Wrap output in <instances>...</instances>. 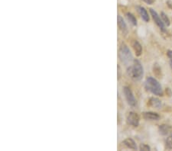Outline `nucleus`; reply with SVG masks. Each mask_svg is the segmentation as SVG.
<instances>
[{
  "label": "nucleus",
  "instance_id": "nucleus-1",
  "mask_svg": "<svg viewBox=\"0 0 172 151\" xmlns=\"http://www.w3.org/2000/svg\"><path fill=\"white\" fill-rule=\"evenodd\" d=\"M127 73L129 77L135 81L141 80L144 75V69L139 60H134L132 66L128 68Z\"/></svg>",
  "mask_w": 172,
  "mask_h": 151
},
{
  "label": "nucleus",
  "instance_id": "nucleus-2",
  "mask_svg": "<svg viewBox=\"0 0 172 151\" xmlns=\"http://www.w3.org/2000/svg\"><path fill=\"white\" fill-rule=\"evenodd\" d=\"M145 86L146 89L152 92V94L155 95V96H163V90L161 84L158 82L157 80H155L153 77H148L145 82Z\"/></svg>",
  "mask_w": 172,
  "mask_h": 151
},
{
  "label": "nucleus",
  "instance_id": "nucleus-3",
  "mask_svg": "<svg viewBox=\"0 0 172 151\" xmlns=\"http://www.w3.org/2000/svg\"><path fill=\"white\" fill-rule=\"evenodd\" d=\"M119 57L122 63L125 64V65H129V63L132 61L133 57L132 55L131 51L125 44H122L119 47Z\"/></svg>",
  "mask_w": 172,
  "mask_h": 151
},
{
  "label": "nucleus",
  "instance_id": "nucleus-4",
  "mask_svg": "<svg viewBox=\"0 0 172 151\" xmlns=\"http://www.w3.org/2000/svg\"><path fill=\"white\" fill-rule=\"evenodd\" d=\"M123 93H124V96H125V98L126 99V101H127L128 104L130 106H135L136 100H135V97L133 96V93L132 92V90L130 89V88L128 87V86L123 87Z\"/></svg>",
  "mask_w": 172,
  "mask_h": 151
},
{
  "label": "nucleus",
  "instance_id": "nucleus-5",
  "mask_svg": "<svg viewBox=\"0 0 172 151\" xmlns=\"http://www.w3.org/2000/svg\"><path fill=\"white\" fill-rule=\"evenodd\" d=\"M149 11L150 13H151V15H152V19H153L154 21L155 22L156 25H158V28H159L162 31H165V25H164V23L163 22L162 18H161V17L158 15V13L156 12L154 10V9H152V8H150Z\"/></svg>",
  "mask_w": 172,
  "mask_h": 151
},
{
  "label": "nucleus",
  "instance_id": "nucleus-6",
  "mask_svg": "<svg viewBox=\"0 0 172 151\" xmlns=\"http://www.w3.org/2000/svg\"><path fill=\"white\" fill-rule=\"evenodd\" d=\"M126 121H127L128 125H131V126L138 127L139 125V116L137 113L133 112L129 113Z\"/></svg>",
  "mask_w": 172,
  "mask_h": 151
},
{
  "label": "nucleus",
  "instance_id": "nucleus-7",
  "mask_svg": "<svg viewBox=\"0 0 172 151\" xmlns=\"http://www.w3.org/2000/svg\"><path fill=\"white\" fill-rule=\"evenodd\" d=\"M142 116L146 120L148 121H158L160 118V115L155 112H146L142 113Z\"/></svg>",
  "mask_w": 172,
  "mask_h": 151
},
{
  "label": "nucleus",
  "instance_id": "nucleus-8",
  "mask_svg": "<svg viewBox=\"0 0 172 151\" xmlns=\"http://www.w3.org/2000/svg\"><path fill=\"white\" fill-rule=\"evenodd\" d=\"M118 26H119V30L123 33V34H125L126 35L128 33V28H127V25L125 24V22L124 21V19L122 18V16L120 15H118Z\"/></svg>",
  "mask_w": 172,
  "mask_h": 151
},
{
  "label": "nucleus",
  "instance_id": "nucleus-9",
  "mask_svg": "<svg viewBox=\"0 0 172 151\" xmlns=\"http://www.w3.org/2000/svg\"><path fill=\"white\" fill-rule=\"evenodd\" d=\"M148 105L152 108H159L162 106V102L160 99H158V98H155V97H152V98H150L148 102Z\"/></svg>",
  "mask_w": 172,
  "mask_h": 151
},
{
  "label": "nucleus",
  "instance_id": "nucleus-10",
  "mask_svg": "<svg viewBox=\"0 0 172 151\" xmlns=\"http://www.w3.org/2000/svg\"><path fill=\"white\" fill-rule=\"evenodd\" d=\"M132 48H133L134 51H135V55L137 57L141 56V53H142V47H141V45L140 44L139 42L138 41H133L132 44Z\"/></svg>",
  "mask_w": 172,
  "mask_h": 151
},
{
  "label": "nucleus",
  "instance_id": "nucleus-11",
  "mask_svg": "<svg viewBox=\"0 0 172 151\" xmlns=\"http://www.w3.org/2000/svg\"><path fill=\"white\" fill-rule=\"evenodd\" d=\"M158 131H159L160 134L162 135H168L172 131V127L170 125H162L158 127Z\"/></svg>",
  "mask_w": 172,
  "mask_h": 151
},
{
  "label": "nucleus",
  "instance_id": "nucleus-12",
  "mask_svg": "<svg viewBox=\"0 0 172 151\" xmlns=\"http://www.w3.org/2000/svg\"><path fill=\"white\" fill-rule=\"evenodd\" d=\"M123 144L125 145V147H127L128 148L131 150H137V145L136 143L135 142L134 140H132V138H126L125 140L123 141Z\"/></svg>",
  "mask_w": 172,
  "mask_h": 151
},
{
  "label": "nucleus",
  "instance_id": "nucleus-13",
  "mask_svg": "<svg viewBox=\"0 0 172 151\" xmlns=\"http://www.w3.org/2000/svg\"><path fill=\"white\" fill-rule=\"evenodd\" d=\"M137 9L139 13L141 15V19H143L146 22H148L149 21V16H148V14L147 10L146 8L142 6H137Z\"/></svg>",
  "mask_w": 172,
  "mask_h": 151
},
{
  "label": "nucleus",
  "instance_id": "nucleus-14",
  "mask_svg": "<svg viewBox=\"0 0 172 151\" xmlns=\"http://www.w3.org/2000/svg\"><path fill=\"white\" fill-rule=\"evenodd\" d=\"M125 15H126V18H127V19L132 25H133V26H136L137 25V20H136V18L134 16L133 14H132L130 12H127Z\"/></svg>",
  "mask_w": 172,
  "mask_h": 151
},
{
  "label": "nucleus",
  "instance_id": "nucleus-15",
  "mask_svg": "<svg viewBox=\"0 0 172 151\" xmlns=\"http://www.w3.org/2000/svg\"><path fill=\"white\" fill-rule=\"evenodd\" d=\"M161 18H162L163 22L164 23V25H167V26H169V25H170V19H169L168 15H167L164 12H162L161 13Z\"/></svg>",
  "mask_w": 172,
  "mask_h": 151
},
{
  "label": "nucleus",
  "instance_id": "nucleus-16",
  "mask_svg": "<svg viewBox=\"0 0 172 151\" xmlns=\"http://www.w3.org/2000/svg\"><path fill=\"white\" fill-rule=\"evenodd\" d=\"M165 148L168 150L172 149V134L168 136L165 141Z\"/></svg>",
  "mask_w": 172,
  "mask_h": 151
},
{
  "label": "nucleus",
  "instance_id": "nucleus-17",
  "mask_svg": "<svg viewBox=\"0 0 172 151\" xmlns=\"http://www.w3.org/2000/svg\"><path fill=\"white\" fill-rule=\"evenodd\" d=\"M153 72L155 74V75L157 76H158V78H159V76H158V73H159L160 74L162 73V69L159 67V66H158V64H155L153 68Z\"/></svg>",
  "mask_w": 172,
  "mask_h": 151
},
{
  "label": "nucleus",
  "instance_id": "nucleus-18",
  "mask_svg": "<svg viewBox=\"0 0 172 151\" xmlns=\"http://www.w3.org/2000/svg\"><path fill=\"white\" fill-rule=\"evenodd\" d=\"M139 149H140V150L148 151V150H151V148H150V147L148 146V145L145 144V143H141V144H140Z\"/></svg>",
  "mask_w": 172,
  "mask_h": 151
},
{
  "label": "nucleus",
  "instance_id": "nucleus-19",
  "mask_svg": "<svg viewBox=\"0 0 172 151\" xmlns=\"http://www.w3.org/2000/svg\"><path fill=\"white\" fill-rule=\"evenodd\" d=\"M167 55H168V58L170 59V66L172 69V51H168L167 52Z\"/></svg>",
  "mask_w": 172,
  "mask_h": 151
},
{
  "label": "nucleus",
  "instance_id": "nucleus-20",
  "mask_svg": "<svg viewBox=\"0 0 172 151\" xmlns=\"http://www.w3.org/2000/svg\"><path fill=\"white\" fill-rule=\"evenodd\" d=\"M143 2H145L146 4L148 5H152L155 2V0H142Z\"/></svg>",
  "mask_w": 172,
  "mask_h": 151
}]
</instances>
